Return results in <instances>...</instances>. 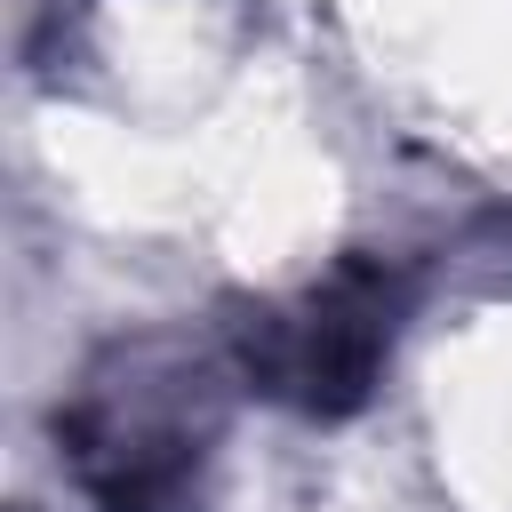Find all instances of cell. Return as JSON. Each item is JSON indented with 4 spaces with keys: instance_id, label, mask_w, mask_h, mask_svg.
Here are the masks:
<instances>
[{
    "instance_id": "cell-1",
    "label": "cell",
    "mask_w": 512,
    "mask_h": 512,
    "mask_svg": "<svg viewBox=\"0 0 512 512\" xmlns=\"http://www.w3.org/2000/svg\"><path fill=\"white\" fill-rule=\"evenodd\" d=\"M392 304H400V288L376 264H344L296 312H272L264 328H248V376L312 416H344L368 400V384L384 368Z\"/></svg>"
}]
</instances>
